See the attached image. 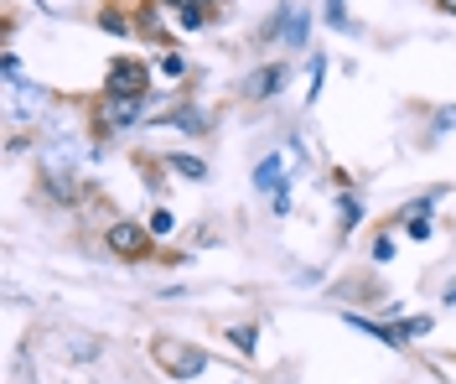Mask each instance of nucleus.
I'll list each match as a JSON object with an SVG mask.
<instances>
[{"label": "nucleus", "mask_w": 456, "mask_h": 384, "mask_svg": "<svg viewBox=\"0 0 456 384\" xmlns=\"http://www.w3.org/2000/svg\"><path fill=\"white\" fill-rule=\"evenodd\" d=\"M151 239L156 234L145 224H135V218H114L110 229H104V244H110L119 260H145L151 255Z\"/></svg>", "instance_id": "obj_1"}, {"label": "nucleus", "mask_w": 456, "mask_h": 384, "mask_svg": "<svg viewBox=\"0 0 456 384\" xmlns=\"http://www.w3.org/2000/svg\"><path fill=\"white\" fill-rule=\"evenodd\" d=\"M198 27H208V11H187L182 16V31H198Z\"/></svg>", "instance_id": "obj_14"}, {"label": "nucleus", "mask_w": 456, "mask_h": 384, "mask_svg": "<svg viewBox=\"0 0 456 384\" xmlns=\"http://www.w3.org/2000/svg\"><path fill=\"white\" fill-rule=\"evenodd\" d=\"M255 187L259 192H275V187H281V156H265V161H259Z\"/></svg>", "instance_id": "obj_7"}, {"label": "nucleus", "mask_w": 456, "mask_h": 384, "mask_svg": "<svg viewBox=\"0 0 456 384\" xmlns=\"http://www.w3.org/2000/svg\"><path fill=\"white\" fill-rule=\"evenodd\" d=\"M99 27H104V31H119V37H130V16H114V11H104V16H99Z\"/></svg>", "instance_id": "obj_10"}, {"label": "nucleus", "mask_w": 456, "mask_h": 384, "mask_svg": "<svg viewBox=\"0 0 456 384\" xmlns=\"http://www.w3.org/2000/svg\"><path fill=\"white\" fill-rule=\"evenodd\" d=\"M228 338H233V348H239V354H255V327H233Z\"/></svg>", "instance_id": "obj_9"}, {"label": "nucleus", "mask_w": 456, "mask_h": 384, "mask_svg": "<svg viewBox=\"0 0 456 384\" xmlns=\"http://www.w3.org/2000/svg\"><path fill=\"white\" fill-rule=\"evenodd\" d=\"M281 84H285V68L281 62H270V68H259L255 78H249V99H270Z\"/></svg>", "instance_id": "obj_4"}, {"label": "nucleus", "mask_w": 456, "mask_h": 384, "mask_svg": "<svg viewBox=\"0 0 456 384\" xmlns=\"http://www.w3.org/2000/svg\"><path fill=\"white\" fill-rule=\"evenodd\" d=\"M145 229H151V234H156V239H167L171 229H176V218H171V208H156V213L145 218Z\"/></svg>", "instance_id": "obj_8"}, {"label": "nucleus", "mask_w": 456, "mask_h": 384, "mask_svg": "<svg viewBox=\"0 0 456 384\" xmlns=\"http://www.w3.org/2000/svg\"><path fill=\"white\" fill-rule=\"evenodd\" d=\"M399 332H404V338H426V332H430V317H410V323H399Z\"/></svg>", "instance_id": "obj_11"}, {"label": "nucleus", "mask_w": 456, "mask_h": 384, "mask_svg": "<svg viewBox=\"0 0 456 384\" xmlns=\"http://www.w3.org/2000/svg\"><path fill=\"white\" fill-rule=\"evenodd\" d=\"M347 323L358 327V332H369V338H379V343H389V348H404V332H399V327L369 323V317H347Z\"/></svg>", "instance_id": "obj_5"}, {"label": "nucleus", "mask_w": 456, "mask_h": 384, "mask_svg": "<svg viewBox=\"0 0 456 384\" xmlns=\"http://www.w3.org/2000/svg\"><path fill=\"white\" fill-rule=\"evenodd\" d=\"M161 5H167V11H182V16H187V11H208L213 0H161Z\"/></svg>", "instance_id": "obj_12"}, {"label": "nucleus", "mask_w": 456, "mask_h": 384, "mask_svg": "<svg viewBox=\"0 0 456 384\" xmlns=\"http://www.w3.org/2000/svg\"><path fill=\"white\" fill-rule=\"evenodd\" d=\"M161 73H167V78H182V73H187V62L171 53V58H161Z\"/></svg>", "instance_id": "obj_13"}, {"label": "nucleus", "mask_w": 456, "mask_h": 384, "mask_svg": "<svg viewBox=\"0 0 456 384\" xmlns=\"http://www.w3.org/2000/svg\"><path fill=\"white\" fill-rule=\"evenodd\" d=\"M141 115V99H125V94H104V119L110 125H130Z\"/></svg>", "instance_id": "obj_3"}, {"label": "nucleus", "mask_w": 456, "mask_h": 384, "mask_svg": "<svg viewBox=\"0 0 456 384\" xmlns=\"http://www.w3.org/2000/svg\"><path fill=\"white\" fill-rule=\"evenodd\" d=\"M446 301H456V286H452V291H446Z\"/></svg>", "instance_id": "obj_16"}, {"label": "nucleus", "mask_w": 456, "mask_h": 384, "mask_svg": "<svg viewBox=\"0 0 456 384\" xmlns=\"http://www.w3.org/2000/svg\"><path fill=\"white\" fill-rule=\"evenodd\" d=\"M145 89H151V73H145V62H135V58H114V62H110V94L145 99Z\"/></svg>", "instance_id": "obj_2"}, {"label": "nucleus", "mask_w": 456, "mask_h": 384, "mask_svg": "<svg viewBox=\"0 0 456 384\" xmlns=\"http://www.w3.org/2000/svg\"><path fill=\"white\" fill-rule=\"evenodd\" d=\"M436 5H441V11H446V16H456V0H436Z\"/></svg>", "instance_id": "obj_15"}, {"label": "nucleus", "mask_w": 456, "mask_h": 384, "mask_svg": "<svg viewBox=\"0 0 456 384\" xmlns=\"http://www.w3.org/2000/svg\"><path fill=\"white\" fill-rule=\"evenodd\" d=\"M161 161H167L171 172H182V177H208V167H202L198 156H187V151H167Z\"/></svg>", "instance_id": "obj_6"}]
</instances>
